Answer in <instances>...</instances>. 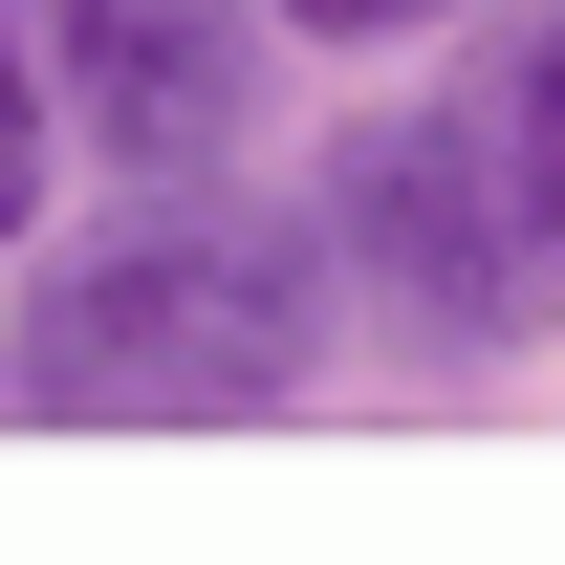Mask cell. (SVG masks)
I'll return each instance as SVG.
<instances>
[{
    "instance_id": "6da1fadb",
    "label": "cell",
    "mask_w": 565,
    "mask_h": 565,
    "mask_svg": "<svg viewBox=\"0 0 565 565\" xmlns=\"http://www.w3.org/2000/svg\"><path fill=\"white\" fill-rule=\"evenodd\" d=\"M305 370H327V239L152 174V217H109V239L22 305L0 392L44 435H262Z\"/></svg>"
},
{
    "instance_id": "7a4b0ae2",
    "label": "cell",
    "mask_w": 565,
    "mask_h": 565,
    "mask_svg": "<svg viewBox=\"0 0 565 565\" xmlns=\"http://www.w3.org/2000/svg\"><path fill=\"white\" fill-rule=\"evenodd\" d=\"M305 239H327V282L392 305L414 370H500V349L565 327V239H544V196H522L500 109H370V131L327 152Z\"/></svg>"
},
{
    "instance_id": "3957f363",
    "label": "cell",
    "mask_w": 565,
    "mask_h": 565,
    "mask_svg": "<svg viewBox=\"0 0 565 565\" xmlns=\"http://www.w3.org/2000/svg\"><path fill=\"white\" fill-rule=\"evenodd\" d=\"M44 131H87L109 174H217L262 109V22L239 0H44Z\"/></svg>"
},
{
    "instance_id": "277c9868",
    "label": "cell",
    "mask_w": 565,
    "mask_h": 565,
    "mask_svg": "<svg viewBox=\"0 0 565 565\" xmlns=\"http://www.w3.org/2000/svg\"><path fill=\"white\" fill-rule=\"evenodd\" d=\"M500 152H522V196H544V239H565V22L500 66Z\"/></svg>"
},
{
    "instance_id": "5b68a950",
    "label": "cell",
    "mask_w": 565,
    "mask_h": 565,
    "mask_svg": "<svg viewBox=\"0 0 565 565\" xmlns=\"http://www.w3.org/2000/svg\"><path fill=\"white\" fill-rule=\"evenodd\" d=\"M22 196H44V66H22V0H0V239H22Z\"/></svg>"
},
{
    "instance_id": "8992f818",
    "label": "cell",
    "mask_w": 565,
    "mask_h": 565,
    "mask_svg": "<svg viewBox=\"0 0 565 565\" xmlns=\"http://www.w3.org/2000/svg\"><path fill=\"white\" fill-rule=\"evenodd\" d=\"M305 44H414V22H457V0H282Z\"/></svg>"
}]
</instances>
